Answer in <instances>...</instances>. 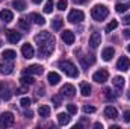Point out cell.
Here are the masks:
<instances>
[{
    "label": "cell",
    "mask_w": 130,
    "mask_h": 129,
    "mask_svg": "<svg viewBox=\"0 0 130 129\" xmlns=\"http://www.w3.org/2000/svg\"><path fill=\"white\" fill-rule=\"evenodd\" d=\"M30 18H32V20L35 21V23H36V24H39V26L45 24V18H44V17H41V15H39V14H36V12L30 14Z\"/></svg>",
    "instance_id": "21"
},
{
    "label": "cell",
    "mask_w": 130,
    "mask_h": 129,
    "mask_svg": "<svg viewBox=\"0 0 130 129\" xmlns=\"http://www.w3.org/2000/svg\"><path fill=\"white\" fill-rule=\"evenodd\" d=\"M24 115H26L27 119H30V117H32L33 114H32V111H26V112H24Z\"/></svg>",
    "instance_id": "46"
},
{
    "label": "cell",
    "mask_w": 130,
    "mask_h": 129,
    "mask_svg": "<svg viewBox=\"0 0 130 129\" xmlns=\"http://www.w3.org/2000/svg\"><path fill=\"white\" fill-rule=\"evenodd\" d=\"M94 126H95V128H103V125H101V123H95Z\"/></svg>",
    "instance_id": "47"
},
{
    "label": "cell",
    "mask_w": 130,
    "mask_h": 129,
    "mask_svg": "<svg viewBox=\"0 0 130 129\" xmlns=\"http://www.w3.org/2000/svg\"><path fill=\"white\" fill-rule=\"evenodd\" d=\"M83 18H85V14L82 11H77V9H74L68 14V21L70 23H80Z\"/></svg>",
    "instance_id": "5"
},
{
    "label": "cell",
    "mask_w": 130,
    "mask_h": 129,
    "mask_svg": "<svg viewBox=\"0 0 130 129\" xmlns=\"http://www.w3.org/2000/svg\"><path fill=\"white\" fill-rule=\"evenodd\" d=\"M23 93H26V85H23V88L17 90V94H23Z\"/></svg>",
    "instance_id": "42"
},
{
    "label": "cell",
    "mask_w": 130,
    "mask_h": 129,
    "mask_svg": "<svg viewBox=\"0 0 130 129\" xmlns=\"http://www.w3.org/2000/svg\"><path fill=\"white\" fill-rule=\"evenodd\" d=\"M129 8H130L129 3H117V6H115L117 12H126V11H127Z\"/></svg>",
    "instance_id": "30"
},
{
    "label": "cell",
    "mask_w": 130,
    "mask_h": 129,
    "mask_svg": "<svg viewBox=\"0 0 130 129\" xmlns=\"http://www.w3.org/2000/svg\"><path fill=\"white\" fill-rule=\"evenodd\" d=\"M104 96H106V99H109V100H113L115 99V96L110 91V88H104Z\"/></svg>",
    "instance_id": "36"
},
{
    "label": "cell",
    "mask_w": 130,
    "mask_h": 129,
    "mask_svg": "<svg viewBox=\"0 0 130 129\" xmlns=\"http://www.w3.org/2000/svg\"><path fill=\"white\" fill-rule=\"evenodd\" d=\"M18 26H20L23 31H29V29H30V23H29L27 18H20V20H18Z\"/></svg>",
    "instance_id": "27"
},
{
    "label": "cell",
    "mask_w": 130,
    "mask_h": 129,
    "mask_svg": "<svg viewBox=\"0 0 130 129\" xmlns=\"http://www.w3.org/2000/svg\"><path fill=\"white\" fill-rule=\"evenodd\" d=\"M6 35H8V40H9V43H12V44H17V43L21 40V33L17 32V31H12V29L6 31Z\"/></svg>",
    "instance_id": "11"
},
{
    "label": "cell",
    "mask_w": 130,
    "mask_h": 129,
    "mask_svg": "<svg viewBox=\"0 0 130 129\" xmlns=\"http://www.w3.org/2000/svg\"><path fill=\"white\" fill-rule=\"evenodd\" d=\"M35 41L39 46V56H50L52 52L55 50V38L50 32H41L38 35H35Z\"/></svg>",
    "instance_id": "1"
},
{
    "label": "cell",
    "mask_w": 130,
    "mask_h": 129,
    "mask_svg": "<svg viewBox=\"0 0 130 129\" xmlns=\"http://www.w3.org/2000/svg\"><path fill=\"white\" fill-rule=\"evenodd\" d=\"M104 117L106 119H117L118 117V111H117V108H113V106H106L104 108Z\"/></svg>",
    "instance_id": "14"
},
{
    "label": "cell",
    "mask_w": 130,
    "mask_h": 129,
    "mask_svg": "<svg viewBox=\"0 0 130 129\" xmlns=\"http://www.w3.org/2000/svg\"><path fill=\"white\" fill-rule=\"evenodd\" d=\"M80 93H82V96H89L91 94V87H89V84H86V82H82L80 84Z\"/></svg>",
    "instance_id": "24"
},
{
    "label": "cell",
    "mask_w": 130,
    "mask_h": 129,
    "mask_svg": "<svg viewBox=\"0 0 130 129\" xmlns=\"http://www.w3.org/2000/svg\"><path fill=\"white\" fill-rule=\"evenodd\" d=\"M21 53H23L24 58L30 59V58H33V55H35V50H33V47L30 46V44H23V47H21Z\"/></svg>",
    "instance_id": "13"
},
{
    "label": "cell",
    "mask_w": 130,
    "mask_h": 129,
    "mask_svg": "<svg viewBox=\"0 0 130 129\" xmlns=\"http://www.w3.org/2000/svg\"><path fill=\"white\" fill-rule=\"evenodd\" d=\"M117 68L121 70V71H127L130 68V59L127 56H121L118 59V62H117Z\"/></svg>",
    "instance_id": "10"
},
{
    "label": "cell",
    "mask_w": 130,
    "mask_h": 129,
    "mask_svg": "<svg viewBox=\"0 0 130 129\" xmlns=\"http://www.w3.org/2000/svg\"><path fill=\"white\" fill-rule=\"evenodd\" d=\"M52 102H53V106H61V103H62V94L53 96L52 97Z\"/></svg>",
    "instance_id": "33"
},
{
    "label": "cell",
    "mask_w": 130,
    "mask_h": 129,
    "mask_svg": "<svg viewBox=\"0 0 130 129\" xmlns=\"http://www.w3.org/2000/svg\"><path fill=\"white\" fill-rule=\"evenodd\" d=\"M14 122H15V117H14L12 112H3V114L0 115V126H3V128L12 126Z\"/></svg>",
    "instance_id": "4"
},
{
    "label": "cell",
    "mask_w": 130,
    "mask_h": 129,
    "mask_svg": "<svg viewBox=\"0 0 130 129\" xmlns=\"http://www.w3.org/2000/svg\"><path fill=\"white\" fill-rule=\"evenodd\" d=\"M30 103H32V100H30L29 97H23V99L20 100V105H21L23 108H27V106H30Z\"/></svg>",
    "instance_id": "34"
},
{
    "label": "cell",
    "mask_w": 130,
    "mask_h": 129,
    "mask_svg": "<svg viewBox=\"0 0 130 129\" xmlns=\"http://www.w3.org/2000/svg\"><path fill=\"white\" fill-rule=\"evenodd\" d=\"M79 59H80V64H82L83 68H88V62H89V61H86L85 56H79ZM89 64H91V62H89Z\"/></svg>",
    "instance_id": "38"
},
{
    "label": "cell",
    "mask_w": 130,
    "mask_h": 129,
    "mask_svg": "<svg viewBox=\"0 0 130 129\" xmlns=\"http://www.w3.org/2000/svg\"><path fill=\"white\" fill-rule=\"evenodd\" d=\"M83 112L92 114V112H95V108H94V106H89V105H85V106H83Z\"/></svg>",
    "instance_id": "35"
},
{
    "label": "cell",
    "mask_w": 130,
    "mask_h": 129,
    "mask_svg": "<svg viewBox=\"0 0 130 129\" xmlns=\"http://www.w3.org/2000/svg\"><path fill=\"white\" fill-rule=\"evenodd\" d=\"M61 38H62V41H64L65 44H73L74 43V33L71 32V31H64L62 35H61Z\"/></svg>",
    "instance_id": "15"
},
{
    "label": "cell",
    "mask_w": 130,
    "mask_h": 129,
    "mask_svg": "<svg viewBox=\"0 0 130 129\" xmlns=\"http://www.w3.org/2000/svg\"><path fill=\"white\" fill-rule=\"evenodd\" d=\"M53 0H47V3H45V6H44V12L45 14H50L52 11H53Z\"/></svg>",
    "instance_id": "32"
},
{
    "label": "cell",
    "mask_w": 130,
    "mask_h": 129,
    "mask_svg": "<svg viewBox=\"0 0 130 129\" xmlns=\"http://www.w3.org/2000/svg\"><path fill=\"white\" fill-rule=\"evenodd\" d=\"M127 50H129V52H130V44H129V46H127Z\"/></svg>",
    "instance_id": "49"
},
{
    "label": "cell",
    "mask_w": 130,
    "mask_h": 129,
    "mask_svg": "<svg viewBox=\"0 0 130 129\" xmlns=\"http://www.w3.org/2000/svg\"><path fill=\"white\" fill-rule=\"evenodd\" d=\"M61 94L71 99V97H74V94H76V88H74L71 84H65L64 87L61 88Z\"/></svg>",
    "instance_id": "8"
},
{
    "label": "cell",
    "mask_w": 130,
    "mask_h": 129,
    "mask_svg": "<svg viewBox=\"0 0 130 129\" xmlns=\"http://www.w3.org/2000/svg\"><path fill=\"white\" fill-rule=\"evenodd\" d=\"M118 28V21L117 20H112L107 26H106V32H112V31H115Z\"/></svg>",
    "instance_id": "31"
},
{
    "label": "cell",
    "mask_w": 130,
    "mask_h": 129,
    "mask_svg": "<svg viewBox=\"0 0 130 129\" xmlns=\"http://www.w3.org/2000/svg\"><path fill=\"white\" fill-rule=\"evenodd\" d=\"M2 56H3V59H5V61H14V59H15V56H17V53H15L14 50H5Z\"/></svg>",
    "instance_id": "22"
},
{
    "label": "cell",
    "mask_w": 130,
    "mask_h": 129,
    "mask_svg": "<svg viewBox=\"0 0 130 129\" xmlns=\"http://www.w3.org/2000/svg\"><path fill=\"white\" fill-rule=\"evenodd\" d=\"M33 3H41V2H42V0H32Z\"/></svg>",
    "instance_id": "48"
},
{
    "label": "cell",
    "mask_w": 130,
    "mask_h": 129,
    "mask_svg": "<svg viewBox=\"0 0 130 129\" xmlns=\"http://www.w3.org/2000/svg\"><path fill=\"white\" fill-rule=\"evenodd\" d=\"M20 81H21V84H23V85H32L33 82H35V79H33L30 74H24Z\"/></svg>",
    "instance_id": "29"
},
{
    "label": "cell",
    "mask_w": 130,
    "mask_h": 129,
    "mask_svg": "<svg viewBox=\"0 0 130 129\" xmlns=\"http://www.w3.org/2000/svg\"><path fill=\"white\" fill-rule=\"evenodd\" d=\"M59 68L64 71L67 76H70V78H77L79 76V70H77V67L73 64L71 61H59Z\"/></svg>",
    "instance_id": "2"
},
{
    "label": "cell",
    "mask_w": 130,
    "mask_h": 129,
    "mask_svg": "<svg viewBox=\"0 0 130 129\" xmlns=\"http://www.w3.org/2000/svg\"><path fill=\"white\" fill-rule=\"evenodd\" d=\"M91 15L95 21H103L107 15H109V9L104 5H95L91 11Z\"/></svg>",
    "instance_id": "3"
},
{
    "label": "cell",
    "mask_w": 130,
    "mask_h": 129,
    "mask_svg": "<svg viewBox=\"0 0 130 129\" xmlns=\"http://www.w3.org/2000/svg\"><path fill=\"white\" fill-rule=\"evenodd\" d=\"M0 70H2V73L3 74H11L12 73V70H14V65L11 64V62H8V64H3L0 67Z\"/></svg>",
    "instance_id": "28"
},
{
    "label": "cell",
    "mask_w": 130,
    "mask_h": 129,
    "mask_svg": "<svg viewBox=\"0 0 130 129\" xmlns=\"http://www.w3.org/2000/svg\"><path fill=\"white\" fill-rule=\"evenodd\" d=\"M101 44V33L100 32H92V35L89 36V46L92 49H97Z\"/></svg>",
    "instance_id": "9"
},
{
    "label": "cell",
    "mask_w": 130,
    "mask_h": 129,
    "mask_svg": "<svg viewBox=\"0 0 130 129\" xmlns=\"http://www.w3.org/2000/svg\"><path fill=\"white\" fill-rule=\"evenodd\" d=\"M70 120H71V117H70V112H68V114H65V112L58 114V122H59V125H61V126L68 125V123H70Z\"/></svg>",
    "instance_id": "18"
},
{
    "label": "cell",
    "mask_w": 130,
    "mask_h": 129,
    "mask_svg": "<svg viewBox=\"0 0 130 129\" xmlns=\"http://www.w3.org/2000/svg\"><path fill=\"white\" fill-rule=\"evenodd\" d=\"M38 114H39V117L47 119V117L50 115V106H47V105H41V106L38 108Z\"/></svg>",
    "instance_id": "20"
},
{
    "label": "cell",
    "mask_w": 130,
    "mask_h": 129,
    "mask_svg": "<svg viewBox=\"0 0 130 129\" xmlns=\"http://www.w3.org/2000/svg\"><path fill=\"white\" fill-rule=\"evenodd\" d=\"M0 2H2V0H0Z\"/></svg>",
    "instance_id": "51"
},
{
    "label": "cell",
    "mask_w": 130,
    "mask_h": 129,
    "mask_svg": "<svg viewBox=\"0 0 130 129\" xmlns=\"http://www.w3.org/2000/svg\"><path fill=\"white\" fill-rule=\"evenodd\" d=\"M42 71H44V68H42L41 65H38V64L29 65V67L24 68V74H41Z\"/></svg>",
    "instance_id": "12"
},
{
    "label": "cell",
    "mask_w": 130,
    "mask_h": 129,
    "mask_svg": "<svg viewBox=\"0 0 130 129\" xmlns=\"http://www.w3.org/2000/svg\"><path fill=\"white\" fill-rule=\"evenodd\" d=\"M107 78H109V73H107V70H104V68H101V70H98L94 73V76H92V79L98 82V84H103V82H106L107 81Z\"/></svg>",
    "instance_id": "6"
},
{
    "label": "cell",
    "mask_w": 130,
    "mask_h": 129,
    "mask_svg": "<svg viewBox=\"0 0 130 129\" xmlns=\"http://www.w3.org/2000/svg\"><path fill=\"white\" fill-rule=\"evenodd\" d=\"M47 79H48V84H50V85H58L59 81H61V76H59L56 71H50V73L47 74Z\"/></svg>",
    "instance_id": "17"
},
{
    "label": "cell",
    "mask_w": 130,
    "mask_h": 129,
    "mask_svg": "<svg viewBox=\"0 0 130 129\" xmlns=\"http://www.w3.org/2000/svg\"><path fill=\"white\" fill-rule=\"evenodd\" d=\"M11 97H12L11 88H9L5 82H2V84H0V99H2V100H9Z\"/></svg>",
    "instance_id": "7"
},
{
    "label": "cell",
    "mask_w": 130,
    "mask_h": 129,
    "mask_svg": "<svg viewBox=\"0 0 130 129\" xmlns=\"http://www.w3.org/2000/svg\"><path fill=\"white\" fill-rule=\"evenodd\" d=\"M123 23H124V26H130V15H126L123 18Z\"/></svg>",
    "instance_id": "40"
},
{
    "label": "cell",
    "mask_w": 130,
    "mask_h": 129,
    "mask_svg": "<svg viewBox=\"0 0 130 129\" xmlns=\"http://www.w3.org/2000/svg\"><path fill=\"white\" fill-rule=\"evenodd\" d=\"M123 35H124V38H130V29H124Z\"/></svg>",
    "instance_id": "43"
},
{
    "label": "cell",
    "mask_w": 130,
    "mask_h": 129,
    "mask_svg": "<svg viewBox=\"0 0 130 129\" xmlns=\"http://www.w3.org/2000/svg\"><path fill=\"white\" fill-rule=\"evenodd\" d=\"M52 28H53V31H61L62 29V18L61 17H56L52 21Z\"/></svg>",
    "instance_id": "26"
},
{
    "label": "cell",
    "mask_w": 130,
    "mask_h": 129,
    "mask_svg": "<svg viewBox=\"0 0 130 129\" xmlns=\"http://www.w3.org/2000/svg\"><path fill=\"white\" fill-rule=\"evenodd\" d=\"M67 5H68V2H67V0H59V2H58V9L64 11L65 8H67Z\"/></svg>",
    "instance_id": "37"
},
{
    "label": "cell",
    "mask_w": 130,
    "mask_h": 129,
    "mask_svg": "<svg viewBox=\"0 0 130 129\" xmlns=\"http://www.w3.org/2000/svg\"><path fill=\"white\" fill-rule=\"evenodd\" d=\"M12 18H14V15H12V12H11L9 9L0 11V20H2L3 23H9V21H12Z\"/></svg>",
    "instance_id": "16"
},
{
    "label": "cell",
    "mask_w": 130,
    "mask_h": 129,
    "mask_svg": "<svg viewBox=\"0 0 130 129\" xmlns=\"http://www.w3.org/2000/svg\"><path fill=\"white\" fill-rule=\"evenodd\" d=\"M74 3H77V5H83V3H86V0H73Z\"/></svg>",
    "instance_id": "45"
},
{
    "label": "cell",
    "mask_w": 130,
    "mask_h": 129,
    "mask_svg": "<svg viewBox=\"0 0 130 129\" xmlns=\"http://www.w3.org/2000/svg\"><path fill=\"white\" fill-rule=\"evenodd\" d=\"M113 55H115V50H113L112 47H106V49L103 50V53H101V56H103L104 61H110Z\"/></svg>",
    "instance_id": "19"
},
{
    "label": "cell",
    "mask_w": 130,
    "mask_h": 129,
    "mask_svg": "<svg viewBox=\"0 0 130 129\" xmlns=\"http://www.w3.org/2000/svg\"><path fill=\"white\" fill-rule=\"evenodd\" d=\"M129 99H130V91H129Z\"/></svg>",
    "instance_id": "50"
},
{
    "label": "cell",
    "mask_w": 130,
    "mask_h": 129,
    "mask_svg": "<svg viewBox=\"0 0 130 129\" xmlns=\"http://www.w3.org/2000/svg\"><path fill=\"white\" fill-rule=\"evenodd\" d=\"M123 117H124V122H127V123H130V111H126Z\"/></svg>",
    "instance_id": "41"
},
{
    "label": "cell",
    "mask_w": 130,
    "mask_h": 129,
    "mask_svg": "<svg viewBox=\"0 0 130 129\" xmlns=\"http://www.w3.org/2000/svg\"><path fill=\"white\" fill-rule=\"evenodd\" d=\"M112 82H113V87L118 88V90H121V88L124 87V78H123V76H115Z\"/></svg>",
    "instance_id": "23"
},
{
    "label": "cell",
    "mask_w": 130,
    "mask_h": 129,
    "mask_svg": "<svg viewBox=\"0 0 130 129\" xmlns=\"http://www.w3.org/2000/svg\"><path fill=\"white\" fill-rule=\"evenodd\" d=\"M12 8H15L17 11H24L26 9V2H23V0H14L12 2Z\"/></svg>",
    "instance_id": "25"
},
{
    "label": "cell",
    "mask_w": 130,
    "mask_h": 129,
    "mask_svg": "<svg viewBox=\"0 0 130 129\" xmlns=\"http://www.w3.org/2000/svg\"><path fill=\"white\" fill-rule=\"evenodd\" d=\"M38 96H44V88L41 87V88H38V93H36Z\"/></svg>",
    "instance_id": "44"
},
{
    "label": "cell",
    "mask_w": 130,
    "mask_h": 129,
    "mask_svg": "<svg viewBox=\"0 0 130 129\" xmlns=\"http://www.w3.org/2000/svg\"><path fill=\"white\" fill-rule=\"evenodd\" d=\"M67 109H68L70 114H76V112H77V106H76V105H68Z\"/></svg>",
    "instance_id": "39"
}]
</instances>
